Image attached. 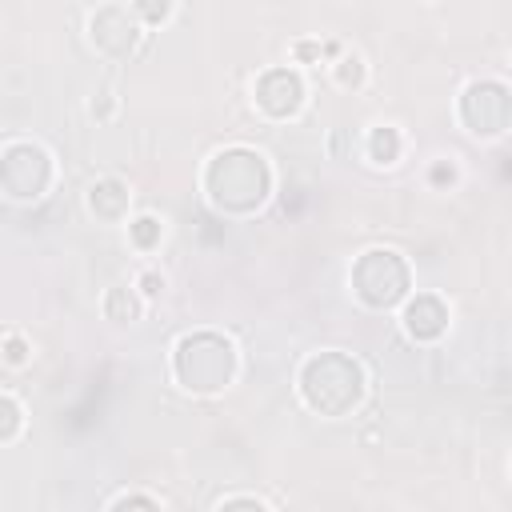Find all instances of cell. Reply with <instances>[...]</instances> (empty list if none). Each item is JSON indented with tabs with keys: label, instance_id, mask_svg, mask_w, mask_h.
I'll list each match as a JSON object with an SVG mask.
<instances>
[{
	"label": "cell",
	"instance_id": "6da1fadb",
	"mask_svg": "<svg viewBox=\"0 0 512 512\" xmlns=\"http://www.w3.org/2000/svg\"><path fill=\"white\" fill-rule=\"evenodd\" d=\"M204 196L224 216H252L272 196V164L264 152L232 144L204 164Z\"/></svg>",
	"mask_w": 512,
	"mask_h": 512
},
{
	"label": "cell",
	"instance_id": "7a4b0ae2",
	"mask_svg": "<svg viewBox=\"0 0 512 512\" xmlns=\"http://www.w3.org/2000/svg\"><path fill=\"white\" fill-rule=\"evenodd\" d=\"M300 400L328 416V420H340V416H352L360 404H364V392H368V380H364V368L356 356L348 352H336V348H324V352H312L304 364H300Z\"/></svg>",
	"mask_w": 512,
	"mask_h": 512
},
{
	"label": "cell",
	"instance_id": "3957f363",
	"mask_svg": "<svg viewBox=\"0 0 512 512\" xmlns=\"http://www.w3.org/2000/svg\"><path fill=\"white\" fill-rule=\"evenodd\" d=\"M240 372V352L220 332H188L172 348V376L192 396H220Z\"/></svg>",
	"mask_w": 512,
	"mask_h": 512
},
{
	"label": "cell",
	"instance_id": "277c9868",
	"mask_svg": "<svg viewBox=\"0 0 512 512\" xmlns=\"http://www.w3.org/2000/svg\"><path fill=\"white\" fill-rule=\"evenodd\" d=\"M348 284H352L360 304L384 312V308H396L412 296V268L396 248H368L356 256Z\"/></svg>",
	"mask_w": 512,
	"mask_h": 512
},
{
	"label": "cell",
	"instance_id": "5b68a950",
	"mask_svg": "<svg viewBox=\"0 0 512 512\" xmlns=\"http://www.w3.org/2000/svg\"><path fill=\"white\" fill-rule=\"evenodd\" d=\"M56 164L36 140H8L0 152V188L12 204H32L52 188Z\"/></svg>",
	"mask_w": 512,
	"mask_h": 512
},
{
	"label": "cell",
	"instance_id": "8992f818",
	"mask_svg": "<svg viewBox=\"0 0 512 512\" xmlns=\"http://www.w3.org/2000/svg\"><path fill=\"white\" fill-rule=\"evenodd\" d=\"M456 116L480 140L504 136L512 128V88L504 80H472L456 100Z\"/></svg>",
	"mask_w": 512,
	"mask_h": 512
},
{
	"label": "cell",
	"instance_id": "52a82bcc",
	"mask_svg": "<svg viewBox=\"0 0 512 512\" xmlns=\"http://www.w3.org/2000/svg\"><path fill=\"white\" fill-rule=\"evenodd\" d=\"M88 40L108 60H132L144 44V20L128 4H104L88 16Z\"/></svg>",
	"mask_w": 512,
	"mask_h": 512
},
{
	"label": "cell",
	"instance_id": "ba28073f",
	"mask_svg": "<svg viewBox=\"0 0 512 512\" xmlns=\"http://www.w3.org/2000/svg\"><path fill=\"white\" fill-rule=\"evenodd\" d=\"M252 100L268 120H292V116H300V108L308 100V84H304V76L296 68L280 64V68H268V72L256 76Z\"/></svg>",
	"mask_w": 512,
	"mask_h": 512
},
{
	"label": "cell",
	"instance_id": "9c48e42d",
	"mask_svg": "<svg viewBox=\"0 0 512 512\" xmlns=\"http://www.w3.org/2000/svg\"><path fill=\"white\" fill-rule=\"evenodd\" d=\"M448 328V304L432 292H416L404 300V332L412 340H436Z\"/></svg>",
	"mask_w": 512,
	"mask_h": 512
},
{
	"label": "cell",
	"instance_id": "30bf717a",
	"mask_svg": "<svg viewBox=\"0 0 512 512\" xmlns=\"http://www.w3.org/2000/svg\"><path fill=\"white\" fill-rule=\"evenodd\" d=\"M132 208V188L120 176H100L88 184V212L104 224H120Z\"/></svg>",
	"mask_w": 512,
	"mask_h": 512
},
{
	"label": "cell",
	"instance_id": "8fae6325",
	"mask_svg": "<svg viewBox=\"0 0 512 512\" xmlns=\"http://www.w3.org/2000/svg\"><path fill=\"white\" fill-rule=\"evenodd\" d=\"M140 312H144V296H140L136 284H112L104 292V316L112 324H136Z\"/></svg>",
	"mask_w": 512,
	"mask_h": 512
},
{
	"label": "cell",
	"instance_id": "7c38bea8",
	"mask_svg": "<svg viewBox=\"0 0 512 512\" xmlns=\"http://www.w3.org/2000/svg\"><path fill=\"white\" fill-rule=\"evenodd\" d=\"M364 152H368L372 164L392 168V164L400 160V152H404V136H400V128H392V124H376V128L368 132V140H364Z\"/></svg>",
	"mask_w": 512,
	"mask_h": 512
},
{
	"label": "cell",
	"instance_id": "4fadbf2b",
	"mask_svg": "<svg viewBox=\"0 0 512 512\" xmlns=\"http://www.w3.org/2000/svg\"><path fill=\"white\" fill-rule=\"evenodd\" d=\"M128 240H132V248H140V252H152V248L164 240V220H160V216H152V212L136 216V220L128 224Z\"/></svg>",
	"mask_w": 512,
	"mask_h": 512
},
{
	"label": "cell",
	"instance_id": "5bb4252c",
	"mask_svg": "<svg viewBox=\"0 0 512 512\" xmlns=\"http://www.w3.org/2000/svg\"><path fill=\"white\" fill-rule=\"evenodd\" d=\"M0 416H4V424H0V444H12V440L20 436V428H24V404H20L12 392H4V396H0Z\"/></svg>",
	"mask_w": 512,
	"mask_h": 512
},
{
	"label": "cell",
	"instance_id": "9a60e30c",
	"mask_svg": "<svg viewBox=\"0 0 512 512\" xmlns=\"http://www.w3.org/2000/svg\"><path fill=\"white\" fill-rule=\"evenodd\" d=\"M332 80H336L340 88H360V84H364V60H360L356 52H344V56L332 64Z\"/></svg>",
	"mask_w": 512,
	"mask_h": 512
},
{
	"label": "cell",
	"instance_id": "2e32d148",
	"mask_svg": "<svg viewBox=\"0 0 512 512\" xmlns=\"http://www.w3.org/2000/svg\"><path fill=\"white\" fill-rule=\"evenodd\" d=\"M32 360V344L20 332H4V364L8 368H24Z\"/></svg>",
	"mask_w": 512,
	"mask_h": 512
},
{
	"label": "cell",
	"instance_id": "e0dca14e",
	"mask_svg": "<svg viewBox=\"0 0 512 512\" xmlns=\"http://www.w3.org/2000/svg\"><path fill=\"white\" fill-rule=\"evenodd\" d=\"M108 512H164V508H160V500L148 496V492H124L120 500H112Z\"/></svg>",
	"mask_w": 512,
	"mask_h": 512
},
{
	"label": "cell",
	"instance_id": "ac0fdd59",
	"mask_svg": "<svg viewBox=\"0 0 512 512\" xmlns=\"http://www.w3.org/2000/svg\"><path fill=\"white\" fill-rule=\"evenodd\" d=\"M216 512H268V504H264V500H256V496L236 492V496L220 500V508H216Z\"/></svg>",
	"mask_w": 512,
	"mask_h": 512
},
{
	"label": "cell",
	"instance_id": "d6986e66",
	"mask_svg": "<svg viewBox=\"0 0 512 512\" xmlns=\"http://www.w3.org/2000/svg\"><path fill=\"white\" fill-rule=\"evenodd\" d=\"M136 288H140V296H152V300H156V296L164 292V276H160L156 268H144V272L136 276Z\"/></svg>",
	"mask_w": 512,
	"mask_h": 512
},
{
	"label": "cell",
	"instance_id": "ffe728a7",
	"mask_svg": "<svg viewBox=\"0 0 512 512\" xmlns=\"http://www.w3.org/2000/svg\"><path fill=\"white\" fill-rule=\"evenodd\" d=\"M132 8H136V16H140V20H148V24H156V20H168V16H172V4H160V8H156V4H132Z\"/></svg>",
	"mask_w": 512,
	"mask_h": 512
},
{
	"label": "cell",
	"instance_id": "44dd1931",
	"mask_svg": "<svg viewBox=\"0 0 512 512\" xmlns=\"http://www.w3.org/2000/svg\"><path fill=\"white\" fill-rule=\"evenodd\" d=\"M432 180H436V184H444V180L452 184V180H456V164H436V168H432Z\"/></svg>",
	"mask_w": 512,
	"mask_h": 512
},
{
	"label": "cell",
	"instance_id": "7402d4cb",
	"mask_svg": "<svg viewBox=\"0 0 512 512\" xmlns=\"http://www.w3.org/2000/svg\"><path fill=\"white\" fill-rule=\"evenodd\" d=\"M296 56H300V60H316V56H320V44H308V40H300V44H296Z\"/></svg>",
	"mask_w": 512,
	"mask_h": 512
}]
</instances>
